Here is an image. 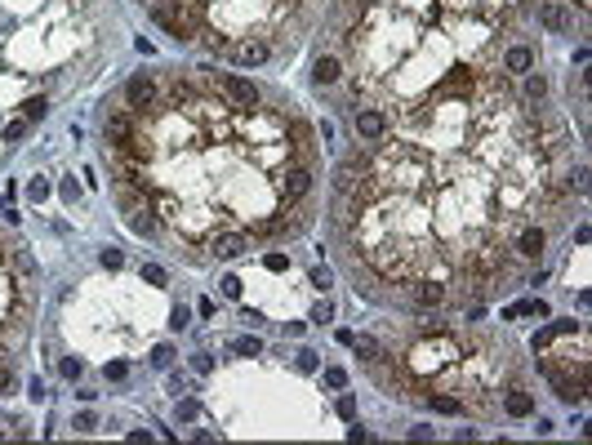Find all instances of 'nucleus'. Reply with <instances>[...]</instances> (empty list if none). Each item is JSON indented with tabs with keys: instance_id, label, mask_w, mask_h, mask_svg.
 <instances>
[{
	"instance_id": "nucleus-30",
	"label": "nucleus",
	"mask_w": 592,
	"mask_h": 445,
	"mask_svg": "<svg viewBox=\"0 0 592 445\" xmlns=\"http://www.w3.org/2000/svg\"><path fill=\"white\" fill-rule=\"evenodd\" d=\"M94 428H99V414H94V410H80V414H76V432H94Z\"/></svg>"
},
{
	"instance_id": "nucleus-3",
	"label": "nucleus",
	"mask_w": 592,
	"mask_h": 445,
	"mask_svg": "<svg viewBox=\"0 0 592 445\" xmlns=\"http://www.w3.org/2000/svg\"><path fill=\"white\" fill-rule=\"evenodd\" d=\"M543 245H548V232L539 227V219L535 223H521V227H517V236H512V258L517 263H535L543 254Z\"/></svg>"
},
{
	"instance_id": "nucleus-36",
	"label": "nucleus",
	"mask_w": 592,
	"mask_h": 445,
	"mask_svg": "<svg viewBox=\"0 0 592 445\" xmlns=\"http://www.w3.org/2000/svg\"><path fill=\"white\" fill-rule=\"evenodd\" d=\"M219 290H223L227 298H240V281H236V276H223V281H219Z\"/></svg>"
},
{
	"instance_id": "nucleus-38",
	"label": "nucleus",
	"mask_w": 592,
	"mask_h": 445,
	"mask_svg": "<svg viewBox=\"0 0 592 445\" xmlns=\"http://www.w3.org/2000/svg\"><path fill=\"white\" fill-rule=\"evenodd\" d=\"M125 374H129L125 360H107V379H125Z\"/></svg>"
},
{
	"instance_id": "nucleus-4",
	"label": "nucleus",
	"mask_w": 592,
	"mask_h": 445,
	"mask_svg": "<svg viewBox=\"0 0 592 445\" xmlns=\"http://www.w3.org/2000/svg\"><path fill=\"white\" fill-rule=\"evenodd\" d=\"M201 245L210 249V258H236V254H245V249H250V236L240 232V227H227V232L205 236Z\"/></svg>"
},
{
	"instance_id": "nucleus-31",
	"label": "nucleus",
	"mask_w": 592,
	"mask_h": 445,
	"mask_svg": "<svg viewBox=\"0 0 592 445\" xmlns=\"http://www.w3.org/2000/svg\"><path fill=\"white\" fill-rule=\"evenodd\" d=\"M263 263H268V272H289V254H281V249H276V254H268Z\"/></svg>"
},
{
	"instance_id": "nucleus-29",
	"label": "nucleus",
	"mask_w": 592,
	"mask_h": 445,
	"mask_svg": "<svg viewBox=\"0 0 592 445\" xmlns=\"http://www.w3.org/2000/svg\"><path fill=\"white\" fill-rule=\"evenodd\" d=\"M22 116H27V120H41V116H45V99H27V103H22Z\"/></svg>"
},
{
	"instance_id": "nucleus-1",
	"label": "nucleus",
	"mask_w": 592,
	"mask_h": 445,
	"mask_svg": "<svg viewBox=\"0 0 592 445\" xmlns=\"http://www.w3.org/2000/svg\"><path fill=\"white\" fill-rule=\"evenodd\" d=\"M356 58V94L383 112L428 99L463 63L454 36L437 22V0H370L366 14L347 31Z\"/></svg>"
},
{
	"instance_id": "nucleus-20",
	"label": "nucleus",
	"mask_w": 592,
	"mask_h": 445,
	"mask_svg": "<svg viewBox=\"0 0 592 445\" xmlns=\"http://www.w3.org/2000/svg\"><path fill=\"white\" fill-rule=\"evenodd\" d=\"M543 94H548L543 71H526V103H543Z\"/></svg>"
},
{
	"instance_id": "nucleus-11",
	"label": "nucleus",
	"mask_w": 592,
	"mask_h": 445,
	"mask_svg": "<svg viewBox=\"0 0 592 445\" xmlns=\"http://www.w3.org/2000/svg\"><path fill=\"white\" fill-rule=\"evenodd\" d=\"M152 103H156V85H152L147 76H134V80L125 85V107L138 116V112H147Z\"/></svg>"
},
{
	"instance_id": "nucleus-26",
	"label": "nucleus",
	"mask_w": 592,
	"mask_h": 445,
	"mask_svg": "<svg viewBox=\"0 0 592 445\" xmlns=\"http://www.w3.org/2000/svg\"><path fill=\"white\" fill-rule=\"evenodd\" d=\"M174 414H178V423H192V418L201 414V405H196V401H178V410H174Z\"/></svg>"
},
{
	"instance_id": "nucleus-19",
	"label": "nucleus",
	"mask_w": 592,
	"mask_h": 445,
	"mask_svg": "<svg viewBox=\"0 0 592 445\" xmlns=\"http://www.w3.org/2000/svg\"><path fill=\"white\" fill-rule=\"evenodd\" d=\"M352 343H356V356L366 360V365H383V356H388V352H383L379 343L370 339V334H361V339H352Z\"/></svg>"
},
{
	"instance_id": "nucleus-14",
	"label": "nucleus",
	"mask_w": 592,
	"mask_h": 445,
	"mask_svg": "<svg viewBox=\"0 0 592 445\" xmlns=\"http://www.w3.org/2000/svg\"><path fill=\"white\" fill-rule=\"evenodd\" d=\"M361 170H366V161H361V156H347V161L334 170V187H338V191H352V187L361 183V178H356Z\"/></svg>"
},
{
	"instance_id": "nucleus-17",
	"label": "nucleus",
	"mask_w": 592,
	"mask_h": 445,
	"mask_svg": "<svg viewBox=\"0 0 592 445\" xmlns=\"http://www.w3.org/2000/svg\"><path fill=\"white\" fill-rule=\"evenodd\" d=\"M129 227H134L138 236H152V232H156V210H152V205L129 210Z\"/></svg>"
},
{
	"instance_id": "nucleus-16",
	"label": "nucleus",
	"mask_w": 592,
	"mask_h": 445,
	"mask_svg": "<svg viewBox=\"0 0 592 445\" xmlns=\"http://www.w3.org/2000/svg\"><path fill=\"white\" fill-rule=\"evenodd\" d=\"M268 54H272V45H268V41H245V45H236V58H240V63H245V67L263 63V58H268Z\"/></svg>"
},
{
	"instance_id": "nucleus-23",
	"label": "nucleus",
	"mask_w": 592,
	"mask_h": 445,
	"mask_svg": "<svg viewBox=\"0 0 592 445\" xmlns=\"http://www.w3.org/2000/svg\"><path fill=\"white\" fill-rule=\"evenodd\" d=\"M143 281H147V285H165L169 276H165V268H161V263H147V268H143Z\"/></svg>"
},
{
	"instance_id": "nucleus-32",
	"label": "nucleus",
	"mask_w": 592,
	"mask_h": 445,
	"mask_svg": "<svg viewBox=\"0 0 592 445\" xmlns=\"http://www.w3.org/2000/svg\"><path fill=\"white\" fill-rule=\"evenodd\" d=\"M192 370H196V374H210V370H214V356H210V352H196V356H192Z\"/></svg>"
},
{
	"instance_id": "nucleus-42",
	"label": "nucleus",
	"mask_w": 592,
	"mask_h": 445,
	"mask_svg": "<svg viewBox=\"0 0 592 445\" xmlns=\"http://www.w3.org/2000/svg\"><path fill=\"white\" fill-rule=\"evenodd\" d=\"M169 326L183 330V326H187V307H174V312H169Z\"/></svg>"
},
{
	"instance_id": "nucleus-37",
	"label": "nucleus",
	"mask_w": 592,
	"mask_h": 445,
	"mask_svg": "<svg viewBox=\"0 0 592 445\" xmlns=\"http://www.w3.org/2000/svg\"><path fill=\"white\" fill-rule=\"evenodd\" d=\"M9 388H14V370H9L5 360H0V396H5Z\"/></svg>"
},
{
	"instance_id": "nucleus-13",
	"label": "nucleus",
	"mask_w": 592,
	"mask_h": 445,
	"mask_svg": "<svg viewBox=\"0 0 592 445\" xmlns=\"http://www.w3.org/2000/svg\"><path fill=\"white\" fill-rule=\"evenodd\" d=\"M503 410L512 418H530V414H535V396H530L526 388H512V392H503Z\"/></svg>"
},
{
	"instance_id": "nucleus-28",
	"label": "nucleus",
	"mask_w": 592,
	"mask_h": 445,
	"mask_svg": "<svg viewBox=\"0 0 592 445\" xmlns=\"http://www.w3.org/2000/svg\"><path fill=\"white\" fill-rule=\"evenodd\" d=\"M338 418H356V396H338Z\"/></svg>"
},
{
	"instance_id": "nucleus-25",
	"label": "nucleus",
	"mask_w": 592,
	"mask_h": 445,
	"mask_svg": "<svg viewBox=\"0 0 592 445\" xmlns=\"http://www.w3.org/2000/svg\"><path fill=\"white\" fill-rule=\"evenodd\" d=\"M325 388H334V392H338V388H347V374H343L338 365H330V370H325Z\"/></svg>"
},
{
	"instance_id": "nucleus-35",
	"label": "nucleus",
	"mask_w": 592,
	"mask_h": 445,
	"mask_svg": "<svg viewBox=\"0 0 592 445\" xmlns=\"http://www.w3.org/2000/svg\"><path fill=\"white\" fill-rule=\"evenodd\" d=\"M312 321H317V326H325V321H334V307H330V303H317V307H312Z\"/></svg>"
},
{
	"instance_id": "nucleus-7",
	"label": "nucleus",
	"mask_w": 592,
	"mask_h": 445,
	"mask_svg": "<svg viewBox=\"0 0 592 445\" xmlns=\"http://www.w3.org/2000/svg\"><path fill=\"white\" fill-rule=\"evenodd\" d=\"M214 89H219L232 107H259V89H254L250 80H240V76H214Z\"/></svg>"
},
{
	"instance_id": "nucleus-9",
	"label": "nucleus",
	"mask_w": 592,
	"mask_h": 445,
	"mask_svg": "<svg viewBox=\"0 0 592 445\" xmlns=\"http://www.w3.org/2000/svg\"><path fill=\"white\" fill-rule=\"evenodd\" d=\"M405 290L414 294L419 307H441L445 298H450V285H445V281H432V276H423V281H410Z\"/></svg>"
},
{
	"instance_id": "nucleus-8",
	"label": "nucleus",
	"mask_w": 592,
	"mask_h": 445,
	"mask_svg": "<svg viewBox=\"0 0 592 445\" xmlns=\"http://www.w3.org/2000/svg\"><path fill=\"white\" fill-rule=\"evenodd\" d=\"M539 27L543 31H557V36L570 31L575 27V9L565 5V0H543V5H539Z\"/></svg>"
},
{
	"instance_id": "nucleus-27",
	"label": "nucleus",
	"mask_w": 592,
	"mask_h": 445,
	"mask_svg": "<svg viewBox=\"0 0 592 445\" xmlns=\"http://www.w3.org/2000/svg\"><path fill=\"white\" fill-rule=\"evenodd\" d=\"M232 347H236L240 356H259V352H263V343H259V339H236Z\"/></svg>"
},
{
	"instance_id": "nucleus-15",
	"label": "nucleus",
	"mask_w": 592,
	"mask_h": 445,
	"mask_svg": "<svg viewBox=\"0 0 592 445\" xmlns=\"http://www.w3.org/2000/svg\"><path fill=\"white\" fill-rule=\"evenodd\" d=\"M312 76H317V85H334V80L343 76V63H338L334 54H325V58H317V71H312Z\"/></svg>"
},
{
	"instance_id": "nucleus-10",
	"label": "nucleus",
	"mask_w": 592,
	"mask_h": 445,
	"mask_svg": "<svg viewBox=\"0 0 592 445\" xmlns=\"http://www.w3.org/2000/svg\"><path fill=\"white\" fill-rule=\"evenodd\" d=\"M499 67L507 76H526V71H535V50H530V45H507L499 54Z\"/></svg>"
},
{
	"instance_id": "nucleus-40",
	"label": "nucleus",
	"mask_w": 592,
	"mask_h": 445,
	"mask_svg": "<svg viewBox=\"0 0 592 445\" xmlns=\"http://www.w3.org/2000/svg\"><path fill=\"white\" fill-rule=\"evenodd\" d=\"M298 370L312 374V370H317V352H298Z\"/></svg>"
},
{
	"instance_id": "nucleus-2",
	"label": "nucleus",
	"mask_w": 592,
	"mask_h": 445,
	"mask_svg": "<svg viewBox=\"0 0 592 445\" xmlns=\"http://www.w3.org/2000/svg\"><path fill=\"white\" fill-rule=\"evenodd\" d=\"M152 18L161 22V27H169V31L178 36V41H192V36L201 31L196 14H192L183 0H156V5H152Z\"/></svg>"
},
{
	"instance_id": "nucleus-33",
	"label": "nucleus",
	"mask_w": 592,
	"mask_h": 445,
	"mask_svg": "<svg viewBox=\"0 0 592 445\" xmlns=\"http://www.w3.org/2000/svg\"><path fill=\"white\" fill-rule=\"evenodd\" d=\"M27 196H31V200H45V196H50V183H45V178H31Z\"/></svg>"
},
{
	"instance_id": "nucleus-21",
	"label": "nucleus",
	"mask_w": 592,
	"mask_h": 445,
	"mask_svg": "<svg viewBox=\"0 0 592 445\" xmlns=\"http://www.w3.org/2000/svg\"><path fill=\"white\" fill-rule=\"evenodd\" d=\"M565 191H588V170L584 165H575L570 178H565Z\"/></svg>"
},
{
	"instance_id": "nucleus-24",
	"label": "nucleus",
	"mask_w": 592,
	"mask_h": 445,
	"mask_svg": "<svg viewBox=\"0 0 592 445\" xmlns=\"http://www.w3.org/2000/svg\"><path fill=\"white\" fill-rule=\"evenodd\" d=\"M22 134H27V116H22V120H9V125H5V143H18Z\"/></svg>"
},
{
	"instance_id": "nucleus-22",
	"label": "nucleus",
	"mask_w": 592,
	"mask_h": 445,
	"mask_svg": "<svg viewBox=\"0 0 592 445\" xmlns=\"http://www.w3.org/2000/svg\"><path fill=\"white\" fill-rule=\"evenodd\" d=\"M152 365H161V370H169V365H174V347H169V343H161V347H152Z\"/></svg>"
},
{
	"instance_id": "nucleus-34",
	"label": "nucleus",
	"mask_w": 592,
	"mask_h": 445,
	"mask_svg": "<svg viewBox=\"0 0 592 445\" xmlns=\"http://www.w3.org/2000/svg\"><path fill=\"white\" fill-rule=\"evenodd\" d=\"M103 268H125V254H120V249H103Z\"/></svg>"
},
{
	"instance_id": "nucleus-18",
	"label": "nucleus",
	"mask_w": 592,
	"mask_h": 445,
	"mask_svg": "<svg viewBox=\"0 0 592 445\" xmlns=\"http://www.w3.org/2000/svg\"><path fill=\"white\" fill-rule=\"evenodd\" d=\"M428 405H432V414H463V401L450 392H428Z\"/></svg>"
},
{
	"instance_id": "nucleus-43",
	"label": "nucleus",
	"mask_w": 592,
	"mask_h": 445,
	"mask_svg": "<svg viewBox=\"0 0 592 445\" xmlns=\"http://www.w3.org/2000/svg\"><path fill=\"white\" fill-rule=\"evenodd\" d=\"M312 285H317V290H330V272L317 268V272H312Z\"/></svg>"
},
{
	"instance_id": "nucleus-39",
	"label": "nucleus",
	"mask_w": 592,
	"mask_h": 445,
	"mask_svg": "<svg viewBox=\"0 0 592 445\" xmlns=\"http://www.w3.org/2000/svg\"><path fill=\"white\" fill-rule=\"evenodd\" d=\"M169 388H174L178 396H183V392H196V383H187L183 374H174V379H169Z\"/></svg>"
},
{
	"instance_id": "nucleus-5",
	"label": "nucleus",
	"mask_w": 592,
	"mask_h": 445,
	"mask_svg": "<svg viewBox=\"0 0 592 445\" xmlns=\"http://www.w3.org/2000/svg\"><path fill=\"white\" fill-rule=\"evenodd\" d=\"M134 129H138V116L129 112V107H120V112L107 116V147L125 152L129 143H134Z\"/></svg>"
},
{
	"instance_id": "nucleus-41",
	"label": "nucleus",
	"mask_w": 592,
	"mask_h": 445,
	"mask_svg": "<svg viewBox=\"0 0 592 445\" xmlns=\"http://www.w3.org/2000/svg\"><path fill=\"white\" fill-rule=\"evenodd\" d=\"M80 374H85L80 360H63V379H80Z\"/></svg>"
},
{
	"instance_id": "nucleus-12",
	"label": "nucleus",
	"mask_w": 592,
	"mask_h": 445,
	"mask_svg": "<svg viewBox=\"0 0 592 445\" xmlns=\"http://www.w3.org/2000/svg\"><path fill=\"white\" fill-rule=\"evenodd\" d=\"M308 187H312V170H308V165H289V170H285V183H281L285 205L303 200V196H308Z\"/></svg>"
},
{
	"instance_id": "nucleus-6",
	"label": "nucleus",
	"mask_w": 592,
	"mask_h": 445,
	"mask_svg": "<svg viewBox=\"0 0 592 445\" xmlns=\"http://www.w3.org/2000/svg\"><path fill=\"white\" fill-rule=\"evenodd\" d=\"M388 129H392V120H388L383 107H361V112H356V138L361 143H379Z\"/></svg>"
}]
</instances>
